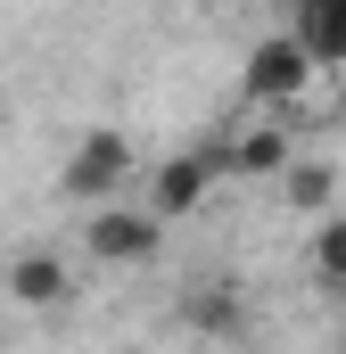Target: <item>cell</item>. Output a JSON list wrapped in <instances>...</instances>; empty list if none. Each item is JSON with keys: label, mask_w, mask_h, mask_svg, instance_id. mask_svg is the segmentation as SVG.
Returning a JSON list of instances; mask_svg holds the SVG:
<instances>
[{"label": "cell", "mask_w": 346, "mask_h": 354, "mask_svg": "<svg viewBox=\"0 0 346 354\" xmlns=\"http://www.w3.org/2000/svg\"><path fill=\"white\" fill-rule=\"evenodd\" d=\"M157 248H165V223H157L149 206H124V198L91 206V223H83V256H91V264L132 272V264H149Z\"/></svg>", "instance_id": "6da1fadb"}, {"label": "cell", "mask_w": 346, "mask_h": 354, "mask_svg": "<svg viewBox=\"0 0 346 354\" xmlns=\"http://www.w3.org/2000/svg\"><path fill=\"white\" fill-rule=\"evenodd\" d=\"M124 181H132V140L99 124V132L75 140V157H66V174H58V198H75V206H107V198H124Z\"/></svg>", "instance_id": "7a4b0ae2"}, {"label": "cell", "mask_w": 346, "mask_h": 354, "mask_svg": "<svg viewBox=\"0 0 346 354\" xmlns=\"http://www.w3.org/2000/svg\"><path fill=\"white\" fill-rule=\"evenodd\" d=\"M313 58L297 50V33H272V41H256L248 50V66H239V91L256 99V107H297L305 91H313Z\"/></svg>", "instance_id": "3957f363"}, {"label": "cell", "mask_w": 346, "mask_h": 354, "mask_svg": "<svg viewBox=\"0 0 346 354\" xmlns=\"http://www.w3.org/2000/svg\"><path fill=\"white\" fill-rule=\"evenodd\" d=\"M215 181H223V157H215V149H173L165 165L149 174V198H140V206H149L157 223H190V214L215 198Z\"/></svg>", "instance_id": "277c9868"}, {"label": "cell", "mask_w": 346, "mask_h": 354, "mask_svg": "<svg viewBox=\"0 0 346 354\" xmlns=\"http://www.w3.org/2000/svg\"><path fill=\"white\" fill-rule=\"evenodd\" d=\"M8 297L33 305V313H58V305L75 297V264L50 256V248H17V256H8Z\"/></svg>", "instance_id": "5b68a950"}, {"label": "cell", "mask_w": 346, "mask_h": 354, "mask_svg": "<svg viewBox=\"0 0 346 354\" xmlns=\"http://www.w3.org/2000/svg\"><path fill=\"white\" fill-rule=\"evenodd\" d=\"M289 33L313 66H346V0H289Z\"/></svg>", "instance_id": "8992f818"}, {"label": "cell", "mask_w": 346, "mask_h": 354, "mask_svg": "<svg viewBox=\"0 0 346 354\" xmlns=\"http://www.w3.org/2000/svg\"><path fill=\"white\" fill-rule=\"evenodd\" d=\"M215 157H223V174H239V181H280L297 149H289V132H239V140H223Z\"/></svg>", "instance_id": "52a82bcc"}, {"label": "cell", "mask_w": 346, "mask_h": 354, "mask_svg": "<svg viewBox=\"0 0 346 354\" xmlns=\"http://www.w3.org/2000/svg\"><path fill=\"white\" fill-rule=\"evenodd\" d=\"M181 322H190L198 338H239V330H248V305H239V288H206V297L181 305Z\"/></svg>", "instance_id": "ba28073f"}, {"label": "cell", "mask_w": 346, "mask_h": 354, "mask_svg": "<svg viewBox=\"0 0 346 354\" xmlns=\"http://www.w3.org/2000/svg\"><path fill=\"white\" fill-rule=\"evenodd\" d=\"M289 206H305V214H322L330 206V189H338V165H322V157H289Z\"/></svg>", "instance_id": "9c48e42d"}, {"label": "cell", "mask_w": 346, "mask_h": 354, "mask_svg": "<svg viewBox=\"0 0 346 354\" xmlns=\"http://www.w3.org/2000/svg\"><path fill=\"white\" fill-rule=\"evenodd\" d=\"M305 264H313V280H322V288H338V297H346V223H322V231H313Z\"/></svg>", "instance_id": "30bf717a"}]
</instances>
